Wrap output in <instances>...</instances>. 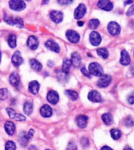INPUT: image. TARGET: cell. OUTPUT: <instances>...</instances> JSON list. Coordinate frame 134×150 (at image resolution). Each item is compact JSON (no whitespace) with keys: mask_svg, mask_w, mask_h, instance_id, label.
Here are the masks:
<instances>
[{"mask_svg":"<svg viewBox=\"0 0 134 150\" xmlns=\"http://www.w3.org/2000/svg\"><path fill=\"white\" fill-rule=\"evenodd\" d=\"M10 8L15 11H21L26 8V3L23 0H10Z\"/></svg>","mask_w":134,"mask_h":150,"instance_id":"6da1fadb","label":"cell"},{"mask_svg":"<svg viewBox=\"0 0 134 150\" xmlns=\"http://www.w3.org/2000/svg\"><path fill=\"white\" fill-rule=\"evenodd\" d=\"M89 72L95 76H103V68L101 65L97 63H91L89 64Z\"/></svg>","mask_w":134,"mask_h":150,"instance_id":"7a4b0ae2","label":"cell"},{"mask_svg":"<svg viewBox=\"0 0 134 150\" xmlns=\"http://www.w3.org/2000/svg\"><path fill=\"white\" fill-rule=\"evenodd\" d=\"M4 21L6 22L7 24L11 25V26H16L18 28H23V21L21 18H13L9 16H5L4 17Z\"/></svg>","mask_w":134,"mask_h":150,"instance_id":"3957f363","label":"cell"},{"mask_svg":"<svg viewBox=\"0 0 134 150\" xmlns=\"http://www.w3.org/2000/svg\"><path fill=\"white\" fill-rule=\"evenodd\" d=\"M108 30L112 35H118L121 32V27L116 22H110L108 25Z\"/></svg>","mask_w":134,"mask_h":150,"instance_id":"277c9868","label":"cell"},{"mask_svg":"<svg viewBox=\"0 0 134 150\" xmlns=\"http://www.w3.org/2000/svg\"><path fill=\"white\" fill-rule=\"evenodd\" d=\"M97 5L99 8L106 11H110L113 8V4L110 0H99Z\"/></svg>","mask_w":134,"mask_h":150,"instance_id":"5b68a950","label":"cell"},{"mask_svg":"<svg viewBox=\"0 0 134 150\" xmlns=\"http://www.w3.org/2000/svg\"><path fill=\"white\" fill-rule=\"evenodd\" d=\"M66 37L67 40L72 43H77L79 41V35L73 30H68L66 32Z\"/></svg>","mask_w":134,"mask_h":150,"instance_id":"8992f818","label":"cell"},{"mask_svg":"<svg viewBox=\"0 0 134 150\" xmlns=\"http://www.w3.org/2000/svg\"><path fill=\"white\" fill-rule=\"evenodd\" d=\"M112 82V77L109 75H103L101 76L100 80H98L97 85L100 88H106Z\"/></svg>","mask_w":134,"mask_h":150,"instance_id":"52a82bcc","label":"cell"},{"mask_svg":"<svg viewBox=\"0 0 134 150\" xmlns=\"http://www.w3.org/2000/svg\"><path fill=\"white\" fill-rule=\"evenodd\" d=\"M90 43L93 45V46H98L100 45L101 43V36L100 34L96 32V31H92L90 34Z\"/></svg>","mask_w":134,"mask_h":150,"instance_id":"ba28073f","label":"cell"},{"mask_svg":"<svg viewBox=\"0 0 134 150\" xmlns=\"http://www.w3.org/2000/svg\"><path fill=\"white\" fill-rule=\"evenodd\" d=\"M86 13V6L84 4H79V6H77V8L75 10L74 12V18L76 19H79V18H83Z\"/></svg>","mask_w":134,"mask_h":150,"instance_id":"9c48e42d","label":"cell"},{"mask_svg":"<svg viewBox=\"0 0 134 150\" xmlns=\"http://www.w3.org/2000/svg\"><path fill=\"white\" fill-rule=\"evenodd\" d=\"M50 17H51V19L54 23H60L64 18V15L61 11H52L50 13Z\"/></svg>","mask_w":134,"mask_h":150,"instance_id":"30bf717a","label":"cell"},{"mask_svg":"<svg viewBox=\"0 0 134 150\" xmlns=\"http://www.w3.org/2000/svg\"><path fill=\"white\" fill-rule=\"evenodd\" d=\"M59 94L58 92L55 91H50L47 95V100H48L49 103H51L52 104H56L59 101Z\"/></svg>","mask_w":134,"mask_h":150,"instance_id":"8fae6325","label":"cell"},{"mask_svg":"<svg viewBox=\"0 0 134 150\" xmlns=\"http://www.w3.org/2000/svg\"><path fill=\"white\" fill-rule=\"evenodd\" d=\"M45 47L48 48V49L51 50L52 52H56V53H59L60 52V47L59 46L57 43H55L54 40H48L45 43Z\"/></svg>","mask_w":134,"mask_h":150,"instance_id":"7c38bea8","label":"cell"},{"mask_svg":"<svg viewBox=\"0 0 134 150\" xmlns=\"http://www.w3.org/2000/svg\"><path fill=\"white\" fill-rule=\"evenodd\" d=\"M88 98L91 102H96V103H100L102 101V97H101V94L97 91H95V90L89 92Z\"/></svg>","mask_w":134,"mask_h":150,"instance_id":"4fadbf2b","label":"cell"},{"mask_svg":"<svg viewBox=\"0 0 134 150\" xmlns=\"http://www.w3.org/2000/svg\"><path fill=\"white\" fill-rule=\"evenodd\" d=\"M28 46L31 50H36L39 47V40L38 38L34 35L29 36L28 40Z\"/></svg>","mask_w":134,"mask_h":150,"instance_id":"5bb4252c","label":"cell"},{"mask_svg":"<svg viewBox=\"0 0 134 150\" xmlns=\"http://www.w3.org/2000/svg\"><path fill=\"white\" fill-rule=\"evenodd\" d=\"M28 90L29 92L33 94V95H37L39 93V91H40V83L36 80H33L31 81L29 83V86H28Z\"/></svg>","mask_w":134,"mask_h":150,"instance_id":"9a60e30c","label":"cell"},{"mask_svg":"<svg viewBox=\"0 0 134 150\" xmlns=\"http://www.w3.org/2000/svg\"><path fill=\"white\" fill-rule=\"evenodd\" d=\"M40 114L41 116L44 118H48V117H52V108L50 107L48 104H44L43 105L41 108H40Z\"/></svg>","mask_w":134,"mask_h":150,"instance_id":"2e32d148","label":"cell"},{"mask_svg":"<svg viewBox=\"0 0 134 150\" xmlns=\"http://www.w3.org/2000/svg\"><path fill=\"white\" fill-rule=\"evenodd\" d=\"M11 61H12L13 64L16 66V67H18L23 64V57H22L21 54L19 52H15L12 55V58H11Z\"/></svg>","mask_w":134,"mask_h":150,"instance_id":"e0dca14e","label":"cell"},{"mask_svg":"<svg viewBox=\"0 0 134 150\" xmlns=\"http://www.w3.org/2000/svg\"><path fill=\"white\" fill-rule=\"evenodd\" d=\"M120 62L122 65H125V66H127L130 64L131 62V59H130V56L128 55V53L127 51L125 50H123L121 52V59H120Z\"/></svg>","mask_w":134,"mask_h":150,"instance_id":"ac0fdd59","label":"cell"},{"mask_svg":"<svg viewBox=\"0 0 134 150\" xmlns=\"http://www.w3.org/2000/svg\"><path fill=\"white\" fill-rule=\"evenodd\" d=\"M76 124L81 129H84L88 124V117L84 116V115H79L76 117Z\"/></svg>","mask_w":134,"mask_h":150,"instance_id":"d6986e66","label":"cell"},{"mask_svg":"<svg viewBox=\"0 0 134 150\" xmlns=\"http://www.w3.org/2000/svg\"><path fill=\"white\" fill-rule=\"evenodd\" d=\"M4 129L7 134L12 136L15 132V125L12 121H6L4 125Z\"/></svg>","mask_w":134,"mask_h":150,"instance_id":"ffe728a7","label":"cell"},{"mask_svg":"<svg viewBox=\"0 0 134 150\" xmlns=\"http://www.w3.org/2000/svg\"><path fill=\"white\" fill-rule=\"evenodd\" d=\"M10 83L14 87H18L20 83V78H19V76L18 74L15 73V72H13V73L11 74L9 78Z\"/></svg>","mask_w":134,"mask_h":150,"instance_id":"44dd1931","label":"cell"},{"mask_svg":"<svg viewBox=\"0 0 134 150\" xmlns=\"http://www.w3.org/2000/svg\"><path fill=\"white\" fill-rule=\"evenodd\" d=\"M72 64L73 65L74 67H79L80 64H81V58H80V55L76 53V52H74L72 54Z\"/></svg>","mask_w":134,"mask_h":150,"instance_id":"7402d4cb","label":"cell"},{"mask_svg":"<svg viewBox=\"0 0 134 150\" xmlns=\"http://www.w3.org/2000/svg\"><path fill=\"white\" fill-rule=\"evenodd\" d=\"M30 140V138L28 137V135L25 132H22L18 137V141H19V143L21 144L23 147L26 146L27 144H28V141Z\"/></svg>","mask_w":134,"mask_h":150,"instance_id":"603a6c76","label":"cell"},{"mask_svg":"<svg viewBox=\"0 0 134 150\" xmlns=\"http://www.w3.org/2000/svg\"><path fill=\"white\" fill-rule=\"evenodd\" d=\"M30 65L31 68L33 70L36 71H40L42 70V68H43V66L40 64V62L38 61L35 59H30Z\"/></svg>","mask_w":134,"mask_h":150,"instance_id":"cb8c5ba5","label":"cell"},{"mask_svg":"<svg viewBox=\"0 0 134 150\" xmlns=\"http://www.w3.org/2000/svg\"><path fill=\"white\" fill-rule=\"evenodd\" d=\"M23 112L26 115H30L33 112V104L30 101L25 102L23 104Z\"/></svg>","mask_w":134,"mask_h":150,"instance_id":"d4e9b609","label":"cell"},{"mask_svg":"<svg viewBox=\"0 0 134 150\" xmlns=\"http://www.w3.org/2000/svg\"><path fill=\"white\" fill-rule=\"evenodd\" d=\"M71 66H72V61L68 59H65L63 62V64H62V71L67 74L70 71Z\"/></svg>","mask_w":134,"mask_h":150,"instance_id":"484cf974","label":"cell"},{"mask_svg":"<svg viewBox=\"0 0 134 150\" xmlns=\"http://www.w3.org/2000/svg\"><path fill=\"white\" fill-rule=\"evenodd\" d=\"M102 120L106 125H110L113 122V116L110 113H104L102 115Z\"/></svg>","mask_w":134,"mask_h":150,"instance_id":"4316f807","label":"cell"},{"mask_svg":"<svg viewBox=\"0 0 134 150\" xmlns=\"http://www.w3.org/2000/svg\"><path fill=\"white\" fill-rule=\"evenodd\" d=\"M110 134H111V137H113V139L114 140H118L121 137V132L120 131L119 129H113L110 131Z\"/></svg>","mask_w":134,"mask_h":150,"instance_id":"83f0119b","label":"cell"},{"mask_svg":"<svg viewBox=\"0 0 134 150\" xmlns=\"http://www.w3.org/2000/svg\"><path fill=\"white\" fill-rule=\"evenodd\" d=\"M66 95L69 97V98L72 100H76L77 98H78V93L76 92V91H73V90H67L66 92Z\"/></svg>","mask_w":134,"mask_h":150,"instance_id":"f1b7e54d","label":"cell"},{"mask_svg":"<svg viewBox=\"0 0 134 150\" xmlns=\"http://www.w3.org/2000/svg\"><path fill=\"white\" fill-rule=\"evenodd\" d=\"M7 43L11 48H15L16 47V36L15 35H11L7 40Z\"/></svg>","mask_w":134,"mask_h":150,"instance_id":"f546056e","label":"cell"},{"mask_svg":"<svg viewBox=\"0 0 134 150\" xmlns=\"http://www.w3.org/2000/svg\"><path fill=\"white\" fill-rule=\"evenodd\" d=\"M97 54L103 59H106L108 57V52L106 48H99L97 49Z\"/></svg>","mask_w":134,"mask_h":150,"instance_id":"4dcf8cb0","label":"cell"},{"mask_svg":"<svg viewBox=\"0 0 134 150\" xmlns=\"http://www.w3.org/2000/svg\"><path fill=\"white\" fill-rule=\"evenodd\" d=\"M99 25H100V22H99L98 19H91L89 21V27L91 30H94V29H96V28H97L99 27Z\"/></svg>","mask_w":134,"mask_h":150,"instance_id":"1f68e13d","label":"cell"},{"mask_svg":"<svg viewBox=\"0 0 134 150\" xmlns=\"http://www.w3.org/2000/svg\"><path fill=\"white\" fill-rule=\"evenodd\" d=\"M6 111L11 119H15V120L16 119V117H17V116H18V113H16V112H15L13 108H6Z\"/></svg>","mask_w":134,"mask_h":150,"instance_id":"d6a6232c","label":"cell"},{"mask_svg":"<svg viewBox=\"0 0 134 150\" xmlns=\"http://www.w3.org/2000/svg\"><path fill=\"white\" fill-rule=\"evenodd\" d=\"M5 150H16L15 143L12 141H8L5 144Z\"/></svg>","mask_w":134,"mask_h":150,"instance_id":"836d02e7","label":"cell"},{"mask_svg":"<svg viewBox=\"0 0 134 150\" xmlns=\"http://www.w3.org/2000/svg\"><path fill=\"white\" fill-rule=\"evenodd\" d=\"M9 94V92L6 88H1L0 89V100H4L7 98Z\"/></svg>","mask_w":134,"mask_h":150,"instance_id":"e575fe53","label":"cell"},{"mask_svg":"<svg viewBox=\"0 0 134 150\" xmlns=\"http://www.w3.org/2000/svg\"><path fill=\"white\" fill-rule=\"evenodd\" d=\"M125 126H127V127H133V126L134 125L133 120L132 119L131 117H128L127 119L125 120Z\"/></svg>","mask_w":134,"mask_h":150,"instance_id":"d590c367","label":"cell"},{"mask_svg":"<svg viewBox=\"0 0 134 150\" xmlns=\"http://www.w3.org/2000/svg\"><path fill=\"white\" fill-rule=\"evenodd\" d=\"M81 144L84 148H87L89 147V141L88 138L84 137L81 139Z\"/></svg>","mask_w":134,"mask_h":150,"instance_id":"8d00e7d4","label":"cell"},{"mask_svg":"<svg viewBox=\"0 0 134 150\" xmlns=\"http://www.w3.org/2000/svg\"><path fill=\"white\" fill-rule=\"evenodd\" d=\"M59 4L60 5H68L73 2V0H57Z\"/></svg>","mask_w":134,"mask_h":150,"instance_id":"74e56055","label":"cell"},{"mask_svg":"<svg viewBox=\"0 0 134 150\" xmlns=\"http://www.w3.org/2000/svg\"><path fill=\"white\" fill-rule=\"evenodd\" d=\"M126 15L128 16H132L134 15V5L131 6L128 10L127 11V12H126Z\"/></svg>","mask_w":134,"mask_h":150,"instance_id":"f35d334b","label":"cell"},{"mask_svg":"<svg viewBox=\"0 0 134 150\" xmlns=\"http://www.w3.org/2000/svg\"><path fill=\"white\" fill-rule=\"evenodd\" d=\"M76 145L74 142H70L68 144V146H67V150H76Z\"/></svg>","mask_w":134,"mask_h":150,"instance_id":"ab89813d","label":"cell"},{"mask_svg":"<svg viewBox=\"0 0 134 150\" xmlns=\"http://www.w3.org/2000/svg\"><path fill=\"white\" fill-rule=\"evenodd\" d=\"M81 72H82L83 75H84L85 76L90 77V72H89V71H88L86 70V68L84 67L81 68Z\"/></svg>","mask_w":134,"mask_h":150,"instance_id":"60d3db41","label":"cell"},{"mask_svg":"<svg viewBox=\"0 0 134 150\" xmlns=\"http://www.w3.org/2000/svg\"><path fill=\"white\" fill-rule=\"evenodd\" d=\"M128 102L131 104H134V93H132L129 95V96L128 97Z\"/></svg>","mask_w":134,"mask_h":150,"instance_id":"b9f144b4","label":"cell"},{"mask_svg":"<svg viewBox=\"0 0 134 150\" xmlns=\"http://www.w3.org/2000/svg\"><path fill=\"white\" fill-rule=\"evenodd\" d=\"M15 120H18V121H23V120H26V117L23 115H22V114H18V116H17Z\"/></svg>","mask_w":134,"mask_h":150,"instance_id":"7bdbcfd3","label":"cell"},{"mask_svg":"<svg viewBox=\"0 0 134 150\" xmlns=\"http://www.w3.org/2000/svg\"><path fill=\"white\" fill-rule=\"evenodd\" d=\"M34 133H35V131H34L33 129H30V131H29L28 133V137H29V138H30V139L32 137H33Z\"/></svg>","mask_w":134,"mask_h":150,"instance_id":"ee69618b","label":"cell"},{"mask_svg":"<svg viewBox=\"0 0 134 150\" xmlns=\"http://www.w3.org/2000/svg\"><path fill=\"white\" fill-rule=\"evenodd\" d=\"M101 150H113V149H111L110 147H108V146H104V147L101 148Z\"/></svg>","mask_w":134,"mask_h":150,"instance_id":"f6af8a7d","label":"cell"},{"mask_svg":"<svg viewBox=\"0 0 134 150\" xmlns=\"http://www.w3.org/2000/svg\"><path fill=\"white\" fill-rule=\"evenodd\" d=\"M133 0H126L125 3V5H128V4H131V3H133Z\"/></svg>","mask_w":134,"mask_h":150,"instance_id":"bcb514c9","label":"cell"},{"mask_svg":"<svg viewBox=\"0 0 134 150\" xmlns=\"http://www.w3.org/2000/svg\"><path fill=\"white\" fill-rule=\"evenodd\" d=\"M28 150H37V148L35 145H30Z\"/></svg>","mask_w":134,"mask_h":150,"instance_id":"7dc6e473","label":"cell"},{"mask_svg":"<svg viewBox=\"0 0 134 150\" xmlns=\"http://www.w3.org/2000/svg\"><path fill=\"white\" fill-rule=\"evenodd\" d=\"M84 22H81V21L78 22V25H79V27H81V26H83V25H84Z\"/></svg>","mask_w":134,"mask_h":150,"instance_id":"c3c4849f","label":"cell"},{"mask_svg":"<svg viewBox=\"0 0 134 150\" xmlns=\"http://www.w3.org/2000/svg\"><path fill=\"white\" fill-rule=\"evenodd\" d=\"M49 3V0H43V4H48Z\"/></svg>","mask_w":134,"mask_h":150,"instance_id":"681fc988","label":"cell"},{"mask_svg":"<svg viewBox=\"0 0 134 150\" xmlns=\"http://www.w3.org/2000/svg\"><path fill=\"white\" fill-rule=\"evenodd\" d=\"M131 73H132V75H133V76H134V66H133V67H132Z\"/></svg>","mask_w":134,"mask_h":150,"instance_id":"f907efd6","label":"cell"},{"mask_svg":"<svg viewBox=\"0 0 134 150\" xmlns=\"http://www.w3.org/2000/svg\"><path fill=\"white\" fill-rule=\"evenodd\" d=\"M124 150H133L130 147H128V146H127V147H125V149H124Z\"/></svg>","mask_w":134,"mask_h":150,"instance_id":"816d5d0a","label":"cell"},{"mask_svg":"<svg viewBox=\"0 0 134 150\" xmlns=\"http://www.w3.org/2000/svg\"><path fill=\"white\" fill-rule=\"evenodd\" d=\"M1 59H2V52L0 51V63H1Z\"/></svg>","mask_w":134,"mask_h":150,"instance_id":"f5cc1de1","label":"cell"},{"mask_svg":"<svg viewBox=\"0 0 134 150\" xmlns=\"http://www.w3.org/2000/svg\"><path fill=\"white\" fill-rule=\"evenodd\" d=\"M27 1H30V0H27Z\"/></svg>","mask_w":134,"mask_h":150,"instance_id":"db71d44e","label":"cell"},{"mask_svg":"<svg viewBox=\"0 0 134 150\" xmlns=\"http://www.w3.org/2000/svg\"><path fill=\"white\" fill-rule=\"evenodd\" d=\"M46 150H50V149H46Z\"/></svg>","mask_w":134,"mask_h":150,"instance_id":"11a10c76","label":"cell"}]
</instances>
